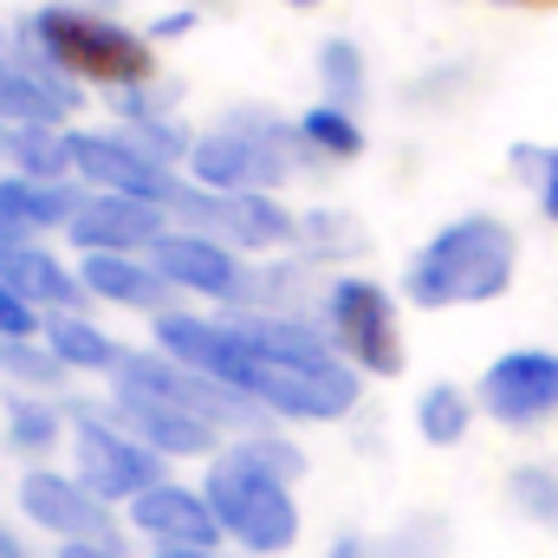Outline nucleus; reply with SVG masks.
<instances>
[{"label": "nucleus", "mask_w": 558, "mask_h": 558, "mask_svg": "<svg viewBox=\"0 0 558 558\" xmlns=\"http://www.w3.org/2000/svg\"><path fill=\"white\" fill-rule=\"evenodd\" d=\"M131 526L149 546H202V553H215V539H221V520H215L208 494L182 487V481H156L149 494H137L131 500Z\"/></svg>", "instance_id": "nucleus-17"}, {"label": "nucleus", "mask_w": 558, "mask_h": 558, "mask_svg": "<svg viewBox=\"0 0 558 558\" xmlns=\"http://www.w3.org/2000/svg\"><path fill=\"white\" fill-rule=\"evenodd\" d=\"M7 156H13V175H33V182H72L78 175L65 124H20L13 143H7Z\"/></svg>", "instance_id": "nucleus-22"}, {"label": "nucleus", "mask_w": 558, "mask_h": 558, "mask_svg": "<svg viewBox=\"0 0 558 558\" xmlns=\"http://www.w3.org/2000/svg\"><path fill=\"white\" fill-rule=\"evenodd\" d=\"M513 169H520V182H533V195H539V215L558 228V149L513 143Z\"/></svg>", "instance_id": "nucleus-30"}, {"label": "nucleus", "mask_w": 558, "mask_h": 558, "mask_svg": "<svg viewBox=\"0 0 558 558\" xmlns=\"http://www.w3.org/2000/svg\"><path fill=\"white\" fill-rule=\"evenodd\" d=\"M247 364H241V397L286 422H338L357 410L364 371H351L331 344L325 325L286 318V312H234L228 318Z\"/></svg>", "instance_id": "nucleus-1"}, {"label": "nucleus", "mask_w": 558, "mask_h": 558, "mask_svg": "<svg viewBox=\"0 0 558 558\" xmlns=\"http://www.w3.org/2000/svg\"><path fill=\"white\" fill-rule=\"evenodd\" d=\"M20 241H33V221H26V215L0 195V247H20Z\"/></svg>", "instance_id": "nucleus-34"}, {"label": "nucleus", "mask_w": 558, "mask_h": 558, "mask_svg": "<svg viewBox=\"0 0 558 558\" xmlns=\"http://www.w3.org/2000/svg\"><path fill=\"white\" fill-rule=\"evenodd\" d=\"M156 351L175 357V364H189V371H202V377H215V384H228V390H241V364H247V351H241V338H234L228 318L156 312Z\"/></svg>", "instance_id": "nucleus-16"}, {"label": "nucleus", "mask_w": 558, "mask_h": 558, "mask_svg": "<svg viewBox=\"0 0 558 558\" xmlns=\"http://www.w3.org/2000/svg\"><path fill=\"white\" fill-rule=\"evenodd\" d=\"M520 267V241L507 221L494 215H461L448 228H435L416 247V260L403 267V299L422 312H448V305H487L513 286Z\"/></svg>", "instance_id": "nucleus-3"}, {"label": "nucleus", "mask_w": 558, "mask_h": 558, "mask_svg": "<svg viewBox=\"0 0 558 558\" xmlns=\"http://www.w3.org/2000/svg\"><path fill=\"white\" fill-rule=\"evenodd\" d=\"M0 279L26 299V305H39V312H78V299H92L85 292V279H72L39 241H20V247H0Z\"/></svg>", "instance_id": "nucleus-19"}, {"label": "nucleus", "mask_w": 558, "mask_h": 558, "mask_svg": "<svg viewBox=\"0 0 558 558\" xmlns=\"http://www.w3.org/2000/svg\"><path fill=\"white\" fill-rule=\"evenodd\" d=\"M149 260L162 267V279L175 286V292H195V299H221V305H247V286L254 274L234 260V247L228 241H215V234H202V228H169L156 247H149Z\"/></svg>", "instance_id": "nucleus-14"}, {"label": "nucleus", "mask_w": 558, "mask_h": 558, "mask_svg": "<svg viewBox=\"0 0 558 558\" xmlns=\"http://www.w3.org/2000/svg\"><path fill=\"white\" fill-rule=\"evenodd\" d=\"M78 279H85V292H92L98 305H124V312H175V305H169L175 286L162 279V267H156L149 254H85Z\"/></svg>", "instance_id": "nucleus-18"}, {"label": "nucleus", "mask_w": 558, "mask_h": 558, "mask_svg": "<svg viewBox=\"0 0 558 558\" xmlns=\"http://www.w3.org/2000/svg\"><path fill=\"white\" fill-rule=\"evenodd\" d=\"M305 474V454L274 435V428H247L241 441H228L221 454H208V507L221 520V539H234L254 558H279L299 546V500L292 481Z\"/></svg>", "instance_id": "nucleus-2"}, {"label": "nucleus", "mask_w": 558, "mask_h": 558, "mask_svg": "<svg viewBox=\"0 0 558 558\" xmlns=\"http://www.w3.org/2000/svg\"><path fill=\"white\" fill-rule=\"evenodd\" d=\"M20 507L59 546H78V539L85 546H111V500H98L78 474H52V468L20 474Z\"/></svg>", "instance_id": "nucleus-12"}, {"label": "nucleus", "mask_w": 558, "mask_h": 558, "mask_svg": "<svg viewBox=\"0 0 558 558\" xmlns=\"http://www.w3.org/2000/svg\"><path fill=\"white\" fill-rule=\"evenodd\" d=\"M156 558H221V553H202V546H156Z\"/></svg>", "instance_id": "nucleus-38"}, {"label": "nucleus", "mask_w": 558, "mask_h": 558, "mask_svg": "<svg viewBox=\"0 0 558 558\" xmlns=\"http://www.w3.org/2000/svg\"><path fill=\"white\" fill-rule=\"evenodd\" d=\"M507 494H513V507H520L533 526L558 533V468H546V461L513 468V474H507Z\"/></svg>", "instance_id": "nucleus-29"}, {"label": "nucleus", "mask_w": 558, "mask_h": 558, "mask_svg": "<svg viewBox=\"0 0 558 558\" xmlns=\"http://www.w3.org/2000/svg\"><path fill=\"white\" fill-rule=\"evenodd\" d=\"M286 7H318V0H286Z\"/></svg>", "instance_id": "nucleus-41"}, {"label": "nucleus", "mask_w": 558, "mask_h": 558, "mask_svg": "<svg viewBox=\"0 0 558 558\" xmlns=\"http://www.w3.org/2000/svg\"><path fill=\"white\" fill-rule=\"evenodd\" d=\"M59 558H124V553H111V546H85V539H78V546H59Z\"/></svg>", "instance_id": "nucleus-36"}, {"label": "nucleus", "mask_w": 558, "mask_h": 558, "mask_svg": "<svg viewBox=\"0 0 558 558\" xmlns=\"http://www.w3.org/2000/svg\"><path fill=\"white\" fill-rule=\"evenodd\" d=\"M377 558H441V520H416V526H403L397 539H384V553Z\"/></svg>", "instance_id": "nucleus-32"}, {"label": "nucleus", "mask_w": 558, "mask_h": 558, "mask_svg": "<svg viewBox=\"0 0 558 558\" xmlns=\"http://www.w3.org/2000/svg\"><path fill=\"white\" fill-rule=\"evenodd\" d=\"M39 46L52 52L59 72H72L78 85H105V92H137L156 78V52H149V33H131L92 7H39L26 13Z\"/></svg>", "instance_id": "nucleus-5"}, {"label": "nucleus", "mask_w": 558, "mask_h": 558, "mask_svg": "<svg viewBox=\"0 0 558 558\" xmlns=\"http://www.w3.org/2000/svg\"><path fill=\"white\" fill-rule=\"evenodd\" d=\"M0 558H33L26 546H20V533H13V526H0Z\"/></svg>", "instance_id": "nucleus-37"}, {"label": "nucleus", "mask_w": 558, "mask_h": 558, "mask_svg": "<svg viewBox=\"0 0 558 558\" xmlns=\"http://www.w3.org/2000/svg\"><path fill=\"white\" fill-rule=\"evenodd\" d=\"M111 111L124 118V131L143 143V149H156V156H182L189 162V149H195V137L182 131V118H169V105H156L149 98V85H137V92H111Z\"/></svg>", "instance_id": "nucleus-20"}, {"label": "nucleus", "mask_w": 558, "mask_h": 558, "mask_svg": "<svg viewBox=\"0 0 558 558\" xmlns=\"http://www.w3.org/2000/svg\"><path fill=\"white\" fill-rule=\"evenodd\" d=\"M481 410L500 422V428H539L558 416V351H507L481 371Z\"/></svg>", "instance_id": "nucleus-11"}, {"label": "nucleus", "mask_w": 558, "mask_h": 558, "mask_svg": "<svg viewBox=\"0 0 558 558\" xmlns=\"http://www.w3.org/2000/svg\"><path fill=\"white\" fill-rule=\"evenodd\" d=\"M189 26H195V13L182 7V13H162V20L149 26V39H175V33H189Z\"/></svg>", "instance_id": "nucleus-35"}, {"label": "nucleus", "mask_w": 558, "mask_h": 558, "mask_svg": "<svg viewBox=\"0 0 558 558\" xmlns=\"http://www.w3.org/2000/svg\"><path fill=\"white\" fill-rule=\"evenodd\" d=\"M182 221H195L202 234L247 247V254H274L286 241H299V215H286L274 195H215V189H189V202L175 208Z\"/></svg>", "instance_id": "nucleus-13"}, {"label": "nucleus", "mask_w": 558, "mask_h": 558, "mask_svg": "<svg viewBox=\"0 0 558 558\" xmlns=\"http://www.w3.org/2000/svg\"><path fill=\"white\" fill-rule=\"evenodd\" d=\"M468 422H474V403H468V390H454V384H428L416 397V435L428 448L468 441Z\"/></svg>", "instance_id": "nucleus-25"}, {"label": "nucleus", "mask_w": 558, "mask_h": 558, "mask_svg": "<svg viewBox=\"0 0 558 558\" xmlns=\"http://www.w3.org/2000/svg\"><path fill=\"white\" fill-rule=\"evenodd\" d=\"M65 435V416L46 397H7V441L13 454H52Z\"/></svg>", "instance_id": "nucleus-26"}, {"label": "nucleus", "mask_w": 558, "mask_h": 558, "mask_svg": "<svg viewBox=\"0 0 558 558\" xmlns=\"http://www.w3.org/2000/svg\"><path fill=\"white\" fill-rule=\"evenodd\" d=\"M305 169H318V156L305 149L299 124H279L274 111H254V105L195 131V149H189V182L215 195H274Z\"/></svg>", "instance_id": "nucleus-4"}, {"label": "nucleus", "mask_w": 558, "mask_h": 558, "mask_svg": "<svg viewBox=\"0 0 558 558\" xmlns=\"http://www.w3.org/2000/svg\"><path fill=\"white\" fill-rule=\"evenodd\" d=\"M526 7H558V0H526Z\"/></svg>", "instance_id": "nucleus-42"}, {"label": "nucleus", "mask_w": 558, "mask_h": 558, "mask_svg": "<svg viewBox=\"0 0 558 558\" xmlns=\"http://www.w3.org/2000/svg\"><path fill=\"white\" fill-rule=\"evenodd\" d=\"M318 318L338 344V357L364 377H397L403 371V331H397V299L377 279H331L318 299Z\"/></svg>", "instance_id": "nucleus-6"}, {"label": "nucleus", "mask_w": 558, "mask_h": 558, "mask_svg": "<svg viewBox=\"0 0 558 558\" xmlns=\"http://www.w3.org/2000/svg\"><path fill=\"white\" fill-rule=\"evenodd\" d=\"M0 371H7L20 390H59V384H65V364L52 357L46 338H0Z\"/></svg>", "instance_id": "nucleus-27"}, {"label": "nucleus", "mask_w": 558, "mask_h": 558, "mask_svg": "<svg viewBox=\"0 0 558 558\" xmlns=\"http://www.w3.org/2000/svg\"><path fill=\"white\" fill-rule=\"evenodd\" d=\"M318 92H325V105H344V111L364 98V52L351 39H325L318 46Z\"/></svg>", "instance_id": "nucleus-28"}, {"label": "nucleus", "mask_w": 558, "mask_h": 558, "mask_svg": "<svg viewBox=\"0 0 558 558\" xmlns=\"http://www.w3.org/2000/svg\"><path fill=\"white\" fill-rule=\"evenodd\" d=\"M7 143H13V131H7V124H0V156H7Z\"/></svg>", "instance_id": "nucleus-40"}, {"label": "nucleus", "mask_w": 558, "mask_h": 558, "mask_svg": "<svg viewBox=\"0 0 558 558\" xmlns=\"http://www.w3.org/2000/svg\"><path fill=\"white\" fill-rule=\"evenodd\" d=\"M65 234L78 254H149L169 234V208L137 195H85Z\"/></svg>", "instance_id": "nucleus-15"}, {"label": "nucleus", "mask_w": 558, "mask_h": 558, "mask_svg": "<svg viewBox=\"0 0 558 558\" xmlns=\"http://www.w3.org/2000/svg\"><path fill=\"white\" fill-rule=\"evenodd\" d=\"M0 195L33 221V234H39V228H72V215H78V202H85L72 182H33V175H7Z\"/></svg>", "instance_id": "nucleus-24"}, {"label": "nucleus", "mask_w": 558, "mask_h": 558, "mask_svg": "<svg viewBox=\"0 0 558 558\" xmlns=\"http://www.w3.org/2000/svg\"><path fill=\"white\" fill-rule=\"evenodd\" d=\"M92 7H118V0H92Z\"/></svg>", "instance_id": "nucleus-43"}, {"label": "nucleus", "mask_w": 558, "mask_h": 558, "mask_svg": "<svg viewBox=\"0 0 558 558\" xmlns=\"http://www.w3.org/2000/svg\"><path fill=\"white\" fill-rule=\"evenodd\" d=\"M39 331H46V312L26 305V299L0 279V338H39Z\"/></svg>", "instance_id": "nucleus-33"}, {"label": "nucleus", "mask_w": 558, "mask_h": 558, "mask_svg": "<svg viewBox=\"0 0 558 558\" xmlns=\"http://www.w3.org/2000/svg\"><path fill=\"white\" fill-rule=\"evenodd\" d=\"M105 410L124 422L143 448H156L162 461H169V454H175V461H189V454H221V428H215V422L195 416V410L175 403V397H162V390H149V384L111 377V403H105Z\"/></svg>", "instance_id": "nucleus-10"}, {"label": "nucleus", "mask_w": 558, "mask_h": 558, "mask_svg": "<svg viewBox=\"0 0 558 558\" xmlns=\"http://www.w3.org/2000/svg\"><path fill=\"white\" fill-rule=\"evenodd\" d=\"M72 454H78L72 474L98 500H137V494H149L162 481V454L143 448L137 435L111 416V410H98V403H78L72 410Z\"/></svg>", "instance_id": "nucleus-9"}, {"label": "nucleus", "mask_w": 558, "mask_h": 558, "mask_svg": "<svg viewBox=\"0 0 558 558\" xmlns=\"http://www.w3.org/2000/svg\"><path fill=\"white\" fill-rule=\"evenodd\" d=\"M299 137H305V149H312L318 162H357V156H364V124H357L344 105H325V98L299 118Z\"/></svg>", "instance_id": "nucleus-23"}, {"label": "nucleus", "mask_w": 558, "mask_h": 558, "mask_svg": "<svg viewBox=\"0 0 558 558\" xmlns=\"http://www.w3.org/2000/svg\"><path fill=\"white\" fill-rule=\"evenodd\" d=\"M72 169L98 189V195H137V202H156V208H182L189 202V175L169 162V156H156V149H143L131 131H72Z\"/></svg>", "instance_id": "nucleus-7"}, {"label": "nucleus", "mask_w": 558, "mask_h": 558, "mask_svg": "<svg viewBox=\"0 0 558 558\" xmlns=\"http://www.w3.org/2000/svg\"><path fill=\"white\" fill-rule=\"evenodd\" d=\"M46 344H52V357L65 364V371H118V338H105L85 312H46V331H39Z\"/></svg>", "instance_id": "nucleus-21"}, {"label": "nucleus", "mask_w": 558, "mask_h": 558, "mask_svg": "<svg viewBox=\"0 0 558 558\" xmlns=\"http://www.w3.org/2000/svg\"><path fill=\"white\" fill-rule=\"evenodd\" d=\"M325 558H364V539H338Z\"/></svg>", "instance_id": "nucleus-39"}, {"label": "nucleus", "mask_w": 558, "mask_h": 558, "mask_svg": "<svg viewBox=\"0 0 558 558\" xmlns=\"http://www.w3.org/2000/svg\"><path fill=\"white\" fill-rule=\"evenodd\" d=\"M65 111H78V78L52 65L33 20L0 26V124H65Z\"/></svg>", "instance_id": "nucleus-8"}, {"label": "nucleus", "mask_w": 558, "mask_h": 558, "mask_svg": "<svg viewBox=\"0 0 558 558\" xmlns=\"http://www.w3.org/2000/svg\"><path fill=\"white\" fill-rule=\"evenodd\" d=\"M299 241H312V247H344V254H351L364 234H357L344 215H331V208H312V215H299Z\"/></svg>", "instance_id": "nucleus-31"}]
</instances>
